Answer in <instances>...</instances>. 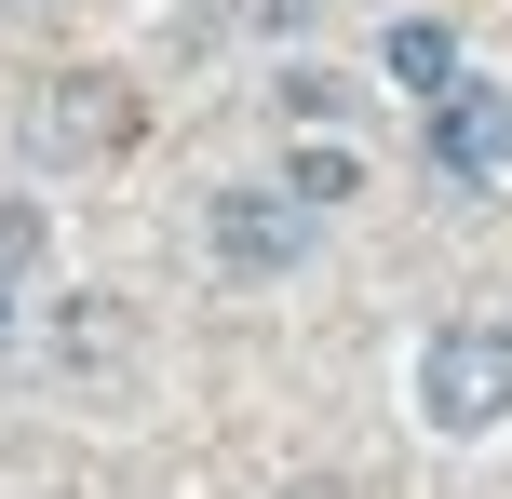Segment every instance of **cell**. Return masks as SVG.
<instances>
[{"mask_svg": "<svg viewBox=\"0 0 512 499\" xmlns=\"http://www.w3.org/2000/svg\"><path fill=\"white\" fill-rule=\"evenodd\" d=\"M418 419L432 432H499L512 419V324H432L418 338Z\"/></svg>", "mask_w": 512, "mask_h": 499, "instance_id": "obj_1", "label": "cell"}, {"mask_svg": "<svg viewBox=\"0 0 512 499\" xmlns=\"http://www.w3.org/2000/svg\"><path fill=\"white\" fill-rule=\"evenodd\" d=\"M203 243H216V270H230V284H283V270L310 257V203L297 189H216V216H203Z\"/></svg>", "mask_w": 512, "mask_h": 499, "instance_id": "obj_2", "label": "cell"}, {"mask_svg": "<svg viewBox=\"0 0 512 499\" xmlns=\"http://www.w3.org/2000/svg\"><path fill=\"white\" fill-rule=\"evenodd\" d=\"M432 176H459V189H499L512 176V95H499V81L432 95Z\"/></svg>", "mask_w": 512, "mask_h": 499, "instance_id": "obj_3", "label": "cell"}, {"mask_svg": "<svg viewBox=\"0 0 512 499\" xmlns=\"http://www.w3.org/2000/svg\"><path fill=\"white\" fill-rule=\"evenodd\" d=\"M378 68L405 81L418 108H432V95H459V81H472V68H459V27H432V14H405V27H391V41H378Z\"/></svg>", "mask_w": 512, "mask_h": 499, "instance_id": "obj_4", "label": "cell"}, {"mask_svg": "<svg viewBox=\"0 0 512 499\" xmlns=\"http://www.w3.org/2000/svg\"><path fill=\"white\" fill-rule=\"evenodd\" d=\"M283 189L324 216V203H351V189H364V162H351V149H297V162H283Z\"/></svg>", "mask_w": 512, "mask_h": 499, "instance_id": "obj_5", "label": "cell"}, {"mask_svg": "<svg viewBox=\"0 0 512 499\" xmlns=\"http://www.w3.org/2000/svg\"><path fill=\"white\" fill-rule=\"evenodd\" d=\"M41 243H54L41 203H0V284H27V270H41Z\"/></svg>", "mask_w": 512, "mask_h": 499, "instance_id": "obj_6", "label": "cell"}, {"mask_svg": "<svg viewBox=\"0 0 512 499\" xmlns=\"http://www.w3.org/2000/svg\"><path fill=\"white\" fill-rule=\"evenodd\" d=\"M54 135H68V149L81 135H122V95H54Z\"/></svg>", "mask_w": 512, "mask_h": 499, "instance_id": "obj_7", "label": "cell"}, {"mask_svg": "<svg viewBox=\"0 0 512 499\" xmlns=\"http://www.w3.org/2000/svg\"><path fill=\"white\" fill-rule=\"evenodd\" d=\"M0 351H14V284H0Z\"/></svg>", "mask_w": 512, "mask_h": 499, "instance_id": "obj_8", "label": "cell"}]
</instances>
